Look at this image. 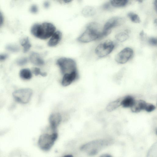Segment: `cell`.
Wrapping results in <instances>:
<instances>
[{"instance_id": "32", "label": "cell", "mask_w": 157, "mask_h": 157, "mask_svg": "<svg viewBox=\"0 0 157 157\" xmlns=\"http://www.w3.org/2000/svg\"><path fill=\"white\" fill-rule=\"evenodd\" d=\"M4 21L2 13L0 12V26H1L3 23Z\"/></svg>"}, {"instance_id": "24", "label": "cell", "mask_w": 157, "mask_h": 157, "mask_svg": "<svg viewBox=\"0 0 157 157\" xmlns=\"http://www.w3.org/2000/svg\"><path fill=\"white\" fill-rule=\"evenodd\" d=\"M32 72L36 75H40L43 76H45L47 74L46 72H41L40 69L38 68H34L32 70Z\"/></svg>"}, {"instance_id": "33", "label": "cell", "mask_w": 157, "mask_h": 157, "mask_svg": "<svg viewBox=\"0 0 157 157\" xmlns=\"http://www.w3.org/2000/svg\"><path fill=\"white\" fill-rule=\"evenodd\" d=\"M50 5V3L48 2H45L44 4V7L46 8H48L49 7Z\"/></svg>"}, {"instance_id": "4", "label": "cell", "mask_w": 157, "mask_h": 157, "mask_svg": "<svg viewBox=\"0 0 157 157\" xmlns=\"http://www.w3.org/2000/svg\"><path fill=\"white\" fill-rule=\"evenodd\" d=\"M58 137L57 132L42 134L38 139V146L42 151L48 152L52 148Z\"/></svg>"}, {"instance_id": "17", "label": "cell", "mask_w": 157, "mask_h": 157, "mask_svg": "<svg viewBox=\"0 0 157 157\" xmlns=\"http://www.w3.org/2000/svg\"><path fill=\"white\" fill-rule=\"evenodd\" d=\"M96 13V10L94 8L91 6H87L82 10V13L85 17H93Z\"/></svg>"}, {"instance_id": "2", "label": "cell", "mask_w": 157, "mask_h": 157, "mask_svg": "<svg viewBox=\"0 0 157 157\" xmlns=\"http://www.w3.org/2000/svg\"><path fill=\"white\" fill-rule=\"evenodd\" d=\"M111 140L102 139L94 140L82 145L81 150L89 156L97 155L101 150L111 144Z\"/></svg>"}, {"instance_id": "30", "label": "cell", "mask_w": 157, "mask_h": 157, "mask_svg": "<svg viewBox=\"0 0 157 157\" xmlns=\"http://www.w3.org/2000/svg\"><path fill=\"white\" fill-rule=\"evenodd\" d=\"M8 55L6 54H0V61H3L5 60L8 57Z\"/></svg>"}, {"instance_id": "21", "label": "cell", "mask_w": 157, "mask_h": 157, "mask_svg": "<svg viewBox=\"0 0 157 157\" xmlns=\"http://www.w3.org/2000/svg\"><path fill=\"white\" fill-rule=\"evenodd\" d=\"M129 38V35L126 33L122 32L117 34L115 38L119 41L122 42L127 40Z\"/></svg>"}, {"instance_id": "37", "label": "cell", "mask_w": 157, "mask_h": 157, "mask_svg": "<svg viewBox=\"0 0 157 157\" xmlns=\"http://www.w3.org/2000/svg\"><path fill=\"white\" fill-rule=\"evenodd\" d=\"M62 157H73L72 155L71 154H67L66 155Z\"/></svg>"}, {"instance_id": "29", "label": "cell", "mask_w": 157, "mask_h": 157, "mask_svg": "<svg viewBox=\"0 0 157 157\" xmlns=\"http://www.w3.org/2000/svg\"><path fill=\"white\" fill-rule=\"evenodd\" d=\"M38 9L37 5H34L31 6L30 11L31 13L35 14L38 12Z\"/></svg>"}, {"instance_id": "34", "label": "cell", "mask_w": 157, "mask_h": 157, "mask_svg": "<svg viewBox=\"0 0 157 157\" xmlns=\"http://www.w3.org/2000/svg\"><path fill=\"white\" fill-rule=\"evenodd\" d=\"M140 35L141 38L143 39L144 35V33L143 31H142V32H140Z\"/></svg>"}, {"instance_id": "1", "label": "cell", "mask_w": 157, "mask_h": 157, "mask_svg": "<svg viewBox=\"0 0 157 157\" xmlns=\"http://www.w3.org/2000/svg\"><path fill=\"white\" fill-rule=\"evenodd\" d=\"M56 28L52 24L44 23L34 25L31 29V33L35 37L45 40L51 37L55 32Z\"/></svg>"}, {"instance_id": "18", "label": "cell", "mask_w": 157, "mask_h": 157, "mask_svg": "<svg viewBox=\"0 0 157 157\" xmlns=\"http://www.w3.org/2000/svg\"><path fill=\"white\" fill-rule=\"evenodd\" d=\"M20 76L22 79L29 80L32 77V73L31 71L28 69H22L20 72Z\"/></svg>"}, {"instance_id": "27", "label": "cell", "mask_w": 157, "mask_h": 157, "mask_svg": "<svg viewBox=\"0 0 157 157\" xmlns=\"http://www.w3.org/2000/svg\"><path fill=\"white\" fill-rule=\"evenodd\" d=\"M28 62V59L26 57H23L19 60L17 62V64L20 66L26 65Z\"/></svg>"}, {"instance_id": "16", "label": "cell", "mask_w": 157, "mask_h": 157, "mask_svg": "<svg viewBox=\"0 0 157 157\" xmlns=\"http://www.w3.org/2000/svg\"><path fill=\"white\" fill-rule=\"evenodd\" d=\"M122 98H120L110 103L106 107V110L109 112H112L121 106V103Z\"/></svg>"}, {"instance_id": "36", "label": "cell", "mask_w": 157, "mask_h": 157, "mask_svg": "<svg viewBox=\"0 0 157 157\" xmlns=\"http://www.w3.org/2000/svg\"><path fill=\"white\" fill-rule=\"evenodd\" d=\"M100 157H112L111 155L109 154H103L101 155Z\"/></svg>"}, {"instance_id": "23", "label": "cell", "mask_w": 157, "mask_h": 157, "mask_svg": "<svg viewBox=\"0 0 157 157\" xmlns=\"http://www.w3.org/2000/svg\"><path fill=\"white\" fill-rule=\"evenodd\" d=\"M147 157H157V144H154L149 150Z\"/></svg>"}, {"instance_id": "22", "label": "cell", "mask_w": 157, "mask_h": 157, "mask_svg": "<svg viewBox=\"0 0 157 157\" xmlns=\"http://www.w3.org/2000/svg\"><path fill=\"white\" fill-rule=\"evenodd\" d=\"M128 16L131 20L134 23H139L141 22L139 16L133 12L128 13Z\"/></svg>"}, {"instance_id": "31", "label": "cell", "mask_w": 157, "mask_h": 157, "mask_svg": "<svg viewBox=\"0 0 157 157\" xmlns=\"http://www.w3.org/2000/svg\"><path fill=\"white\" fill-rule=\"evenodd\" d=\"M103 9L106 10H108L110 9V5L109 3H106L104 4L103 7Z\"/></svg>"}, {"instance_id": "9", "label": "cell", "mask_w": 157, "mask_h": 157, "mask_svg": "<svg viewBox=\"0 0 157 157\" xmlns=\"http://www.w3.org/2000/svg\"><path fill=\"white\" fill-rule=\"evenodd\" d=\"M125 22L124 18L119 17H113L109 20L104 26V30H110L114 27L123 24Z\"/></svg>"}, {"instance_id": "20", "label": "cell", "mask_w": 157, "mask_h": 157, "mask_svg": "<svg viewBox=\"0 0 157 157\" xmlns=\"http://www.w3.org/2000/svg\"><path fill=\"white\" fill-rule=\"evenodd\" d=\"M129 1L127 0L124 1H111L110 4L112 6L115 7H122L127 5Z\"/></svg>"}, {"instance_id": "15", "label": "cell", "mask_w": 157, "mask_h": 157, "mask_svg": "<svg viewBox=\"0 0 157 157\" xmlns=\"http://www.w3.org/2000/svg\"><path fill=\"white\" fill-rule=\"evenodd\" d=\"M135 100L131 96H127L122 98L121 102V106L125 108H131L134 104Z\"/></svg>"}, {"instance_id": "3", "label": "cell", "mask_w": 157, "mask_h": 157, "mask_svg": "<svg viewBox=\"0 0 157 157\" xmlns=\"http://www.w3.org/2000/svg\"><path fill=\"white\" fill-rule=\"evenodd\" d=\"M100 25L96 22H91L87 26L85 32L78 37V41L88 43L98 39L101 32L100 30Z\"/></svg>"}, {"instance_id": "35", "label": "cell", "mask_w": 157, "mask_h": 157, "mask_svg": "<svg viewBox=\"0 0 157 157\" xmlns=\"http://www.w3.org/2000/svg\"><path fill=\"white\" fill-rule=\"evenodd\" d=\"M154 8H155V10L156 11V12H157V1H155L154 2Z\"/></svg>"}, {"instance_id": "5", "label": "cell", "mask_w": 157, "mask_h": 157, "mask_svg": "<svg viewBox=\"0 0 157 157\" xmlns=\"http://www.w3.org/2000/svg\"><path fill=\"white\" fill-rule=\"evenodd\" d=\"M57 64L60 67L63 75L77 72L75 62L72 59L67 58H60L57 61Z\"/></svg>"}, {"instance_id": "38", "label": "cell", "mask_w": 157, "mask_h": 157, "mask_svg": "<svg viewBox=\"0 0 157 157\" xmlns=\"http://www.w3.org/2000/svg\"><path fill=\"white\" fill-rule=\"evenodd\" d=\"M71 2V1H64V2H66V3H69L70 2Z\"/></svg>"}, {"instance_id": "11", "label": "cell", "mask_w": 157, "mask_h": 157, "mask_svg": "<svg viewBox=\"0 0 157 157\" xmlns=\"http://www.w3.org/2000/svg\"><path fill=\"white\" fill-rule=\"evenodd\" d=\"M78 77L77 72L64 75L61 82L62 85L65 87L69 85L77 79Z\"/></svg>"}, {"instance_id": "6", "label": "cell", "mask_w": 157, "mask_h": 157, "mask_svg": "<svg viewBox=\"0 0 157 157\" xmlns=\"http://www.w3.org/2000/svg\"><path fill=\"white\" fill-rule=\"evenodd\" d=\"M32 94V90L29 88H24L15 91L13 93V95L17 102L24 104L29 101Z\"/></svg>"}, {"instance_id": "8", "label": "cell", "mask_w": 157, "mask_h": 157, "mask_svg": "<svg viewBox=\"0 0 157 157\" xmlns=\"http://www.w3.org/2000/svg\"><path fill=\"white\" fill-rule=\"evenodd\" d=\"M133 54V51L131 49L125 48L116 56L115 60L119 64L125 63L130 59Z\"/></svg>"}, {"instance_id": "14", "label": "cell", "mask_w": 157, "mask_h": 157, "mask_svg": "<svg viewBox=\"0 0 157 157\" xmlns=\"http://www.w3.org/2000/svg\"><path fill=\"white\" fill-rule=\"evenodd\" d=\"M62 37V34L60 31L55 32L52 36L48 42V45L50 47L56 45L60 42Z\"/></svg>"}, {"instance_id": "19", "label": "cell", "mask_w": 157, "mask_h": 157, "mask_svg": "<svg viewBox=\"0 0 157 157\" xmlns=\"http://www.w3.org/2000/svg\"><path fill=\"white\" fill-rule=\"evenodd\" d=\"M20 43L22 46L23 47L24 53L27 52L31 47L29 38H26L22 39L20 42Z\"/></svg>"}, {"instance_id": "7", "label": "cell", "mask_w": 157, "mask_h": 157, "mask_svg": "<svg viewBox=\"0 0 157 157\" xmlns=\"http://www.w3.org/2000/svg\"><path fill=\"white\" fill-rule=\"evenodd\" d=\"M114 47L113 42L110 40H107L103 42L97 47L95 52L98 57H103L111 53Z\"/></svg>"}, {"instance_id": "26", "label": "cell", "mask_w": 157, "mask_h": 157, "mask_svg": "<svg viewBox=\"0 0 157 157\" xmlns=\"http://www.w3.org/2000/svg\"><path fill=\"white\" fill-rule=\"evenodd\" d=\"M155 109V107L154 105L147 103L145 110L147 112H150L154 111Z\"/></svg>"}, {"instance_id": "28", "label": "cell", "mask_w": 157, "mask_h": 157, "mask_svg": "<svg viewBox=\"0 0 157 157\" xmlns=\"http://www.w3.org/2000/svg\"><path fill=\"white\" fill-rule=\"evenodd\" d=\"M149 43L153 46H156L157 45V39L154 38H151L148 40Z\"/></svg>"}, {"instance_id": "39", "label": "cell", "mask_w": 157, "mask_h": 157, "mask_svg": "<svg viewBox=\"0 0 157 157\" xmlns=\"http://www.w3.org/2000/svg\"><path fill=\"white\" fill-rule=\"evenodd\" d=\"M138 2H139L142 3V2H143V1H139Z\"/></svg>"}, {"instance_id": "12", "label": "cell", "mask_w": 157, "mask_h": 157, "mask_svg": "<svg viewBox=\"0 0 157 157\" xmlns=\"http://www.w3.org/2000/svg\"><path fill=\"white\" fill-rule=\"evenodd\" d=\"M29 60L32 63L37 66H42L44 64L45 62L40 55L38 53H31L29 57Z\"/></svg>"}, {"instance_id": "13", "label": "cell", "mask_w": 157, "mask_h": 157, "mask_svg": "<svg viewBox=\"0 0 157 157\" xmlns=\"http://www.w3.org/2000/svg\"><path fill=\"white\" fill-rule=\"evenodd\" d=\"M147 104V103L143 100L135 101L134 104L131 108V110L134 113L140 112L145 109Z\"/></svg>"}, {"instance_id": "25", "label": "cell", "mask_w": 157, "mask_h": 157, "mask_svg": "<svg viewBox=\"0 0 157 157\" xmlns=\"http://www.w3.org/2000/svg\"><path fill=\"white\" fill-rule=\"evenodd\" d=\"M6 49L8 51L12 52H17L19 51V48L17 46L9 45L6 47Z\"/></svg>"}, {"instance_id": "10", "label": "cell", "mask_w": 157, "mask_h": 157, "mask_svg": "<svg viewBox=\"0 0 157 157\" xmlns=\"http://www.w3.org/2000/svg\"><path fill=\"white\" fill-rule=\"evenodd\" d=\"M62 120L61 115L59 113L51 114L49 118L50 128L52 132H57V128Z\"/></svg>"}]
</instances>
